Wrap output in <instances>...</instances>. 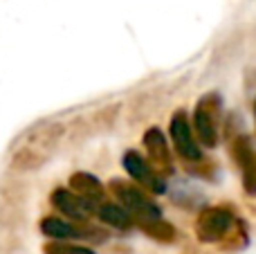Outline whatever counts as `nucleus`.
I'll return each instance as SVG.
<instances>
[{
    "label": "nucleus",
    "mask_w": 256,
    "mask_h": 254,
    "mask_svg": "<svg viewBox=\"0 0 256 254\" xmlns=\"http://www.w3.org/2000/svg\"><path fill=\"white\" fill-rule=\"evenodd\" d=\"M66 126L61 122H38L30 126L9 148V166L18 174H30L45 166L58 151Z\"/></svg>",
    "instance_id": "obj_1"
},
{
    "label": "nucleus",
    "mask_w": 256,
    "mask_h": 254,
    "mask_svg": "<svg viewBox=\"0 0 256 254\" xmlns=\"http://www.w3.org/2000/svg\"><path fill=\"white\" fill-rule=\"evenodd\" d=\"M108 187H110L112 196L117 198V202L132 216V220H135L140 228L146 223H153V220L162 218V210L150 200V196H146V194L142 192V187H137V184H132V182H126V180H117V178L110 180Z\"/></svg>",
    "instance_id": "obj_2"
},
{
    "label": "nucleus",
    "mask_w": 256,
    "mask_h": 254,
    "mask_svg": "<svg viewBox=\"0 0 256 254\" xmlns=\"http://www.w3.org/2000/svg\"><path fill=\"white\" fill-rule=\"evenodd\" d=\"M222 102L216 92L204 94L194 110V133L198 142L207 148L218 144V120H220Z\"/></svg>",
    "instance_id": "obj_3"
},
{
    "label": "nucleus",
    "mask_w": 256,
    "mask_h": 254,
    "mask_svg": "<svg viewBox=\"0 0 256 254\" xmlns=\"http://www.w3.org/2000/svg\"><path fill=\"white\" fill-rule=\"evenodd\" d=\"M40 232L52 241H104L106 234L88 223L66 220L58 216H45L40 220Z\"/></svg>",
    "instance_id": "obj_4"
},
{
    "label": "nucleus",
    "mask_w": 256,
    "mask_h": 254,
    "mask_svg": "<svg viewBox=\"0 0 256 254\" xmlns=\"http://www.w3.org/2000/svg\"><path fill=\"white\" fill-rule=\"evenodd\" d=\"M234 216L227 207H207L196 220V236L202 243H216L230 234Z\"/></svg>",
    "instance_id": "obj_5"
},
{
    "label": "nucleus",
    "mask_w": 256,
    "mask_h": 254,
    "mask_svg": "<svg viewBox=\"0 0 256 254\" xmlns=\"http://www.w3.org/2000/svg\"><path fill=\"white\" fill-rule=\"evenodd\" d=\"M171 140L173 146H176L178 156L186 162H198L202 160V153H200L198 146V138L194 133V124L189 122L184 110H178L176 115L171 117Z\"/></svg>",
    "instance_id": "obj_6"
},
{
    "label": "nucleus",
    "mask_w": 256,
    "mask_h": 254,
    "mask_svg": "<svg viewBox=\"0 0 256 254\" xmlns=\"http://www.w3.org/2000/svg\"><path fill=\"white\" fill-rule=\"evenodd\" d=\"M122 162H124V169L128 171V176H130L142 189H146V192H150V194L166 192V184H164V180L160 178V174L155 171V166L148 164V160H144L137 151H126Z\"/></svg>",
    "instance_id": "obj_7"
},
{
    "label": "nucleus",
    "mask_w": 256,
    "mask_h": 254,
    "mask_svg": "<svg viewBox=\"0 0 256 254\" xmlns=\"http://www.w3.org/2000/svg\"><path fill=\"white\" fill-rule=\"evenodd\" d=\"M232 158L240 171L243 187L250 196H256V148L248 135H238L232 142Z\"/></svg>",
    "instance_id": "obj_8"
},
{
    "label": "nucleus",
    "mask_w": 256,
    "mask_h": 254,
    "mask_svg": "<svg viewBox=\"0 0 256 254\" xmlns=\"http://www.w3.org/2000/svg\"><path fill=\"white\" fill-rule=\"evenodd\" d=\"M52 202L66 218L76 220V223H88L94 216L90 202L76 192H70V189H56L52 194Z\"/></svg>",
    "instance_id": "obj_9"
},
{
    "label": "nucleus",
    "mask_w": 256,
    "mask_h": 254,
    "mask_svg": "<svg viewBox=\"0 0 256 254\" xmlns=\"http://www.w3.org/2000/svg\"><path fill=\"white\" fill-rule=\"evenodd\" d=\"M144 146L146 153H148L150 164L158 171H171V151H168L166 138L160 128H148L144 133Z\"/></svg>",
    "instance_id": "obj_10"
},
{
    "label": "nucleus",
    "mask_w": 256,
    "mask_h": 254,
    "mask_svg": "<svg viewBox=\"0 0 256 254\" xmlns=\"http://www.w3.org/2000/svg\"><path fill=\"white\" fill-rule=\"evenodd\" d=\"M92 214L97 216L102 223L110 225V228H117V230H130L132 225H135L132 216L128 214L120 202H110V200H106V198L92 202Z\"/></svg>",
    "instance_id": "obj_11"
},
{
    "label": "nucleus",
    "mask_w": 256,
    "mask_h": 254,
    "mask_svg": "<svg viewBox=\"0 0 256 254\" xmlns=\"http://www.w3.org/2000/svg\"><path fill=\"white\" fill-rule=\"evenodd\" d=\"M70 189L72 192H76L79 196H84L86 200L90 202V207H92L94 200L106 198V189H104V184L99 182L92 174H86V171H79V174L72 176L70 178Z\"/></svg>",
    "instance_id": "obj_12"
},
{
    "label": "nucleus",
    "mask_w": 256,
    "mask_h": 254,
    "mask_svg": "<svg viewBox=\"0 0 256 254\" xmlns=\"http://www.w3.org/2000/svg\"><path fill=\"white\" fill-rule=\"evenodd\" d=\"M142 230H144L150 238H155V241L168 243V241H173V238H176V230H173V225L166 223L164 218H158V220H153V223L142 225Z\"/></svg>",
    "instance_id": "obj_13"
},
{
    "label": "nucleus",
    "mask_w": 256,
    "mask_h": 254,
    "mask_svg": "<svg viewBox=\"0 0 256 254\" xmlns=\"http://www.w3.org/2000/svg\"><path fill=\"white\" fill-rule=\"evenodd\" d=\"M45 254H94V250L84 246H76L72 241H52L43 248Z\"/></svg>",
    "instance_id": "obj_14"
},
{
    "label": "nucleus",
    "mask_w": 256,
    "mask_h": 254,
    "mask_svg": "<svg viewBox=\"0 0 256 254\" xmlns=\"http://www.w3.org/2000/svg\"><path fill=\"white\" fill-rule=\"evenodd\" d=\"M254 117H256V104H254Z\"/></svg>",
    "instance_id": "obj_15"
}]
</instances>
